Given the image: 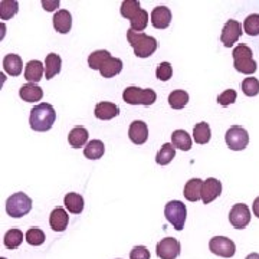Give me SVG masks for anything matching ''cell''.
Wrapping results in <instances>:
<instances>
[{
  "instance_id": "603a6c76",
  "label": "cell",
  "mask_w": 259,
  "mask_h": 259,
  "mask_svg": "<svg viewBox=\"0 0 259 259\" xmlns=\"http://www.w3.org/2000/svg\"><path fill=\"white\" fill-rule=\"evenodd\" d=\"M88 137H90V133L85 127H75L71 130L69 136H68V141H69V146L74 148H81L85 144H88Z\"/></svg>"
},
{
  "instance_id": "4dcf8cb0",
  "label": "cell",
  "mask_w": 259,
  "mask_h": 259,
  "mask_svg": "<svg viewBox=\"0 0 259 259\" xmlns=\"http://www.w3.org/2000/svg\"><path fill=\"white\" fill-rule=\"evenodd\" d=\"M176 156V148L173 144H170V143H166V144H163L161 148L158 150L157 156H156V163L160 164V166H167L173 158Z\"/></svg>"
},
{
  "instance_id": "cb8c5ba5",
  "label": "cell",
  "mask_w": 259,
  "mask_h": 259,
  "mask_svg": "<svg viewBox=\"0 0 259 259\" xmlns=\"http://www.w3.org/2000/svg\"><path fill=\"white\" fill-rule=\"evenodd\" d=\"M122 61H121L120 58H110V59H107L104 64L101 65V68H100V74L104 76V78H112V76H115V75H118L122 71Z\"/></svg>"
},
{
  "instance_id": "ac0fdd59",
  "label": "cell",
  "mask_w": 259,
  "mask_h": 259,
  "mask_svg": "<svg viewBox=\"0 0 259 259\" xmlns=\"http://www.w3.org/2000/svg\"><path fill=\"white\" fill-rule=\"evenodd\" d=\"M19 95L23 101L26 102H37L44 98V91L40 87H37L36 83H25L20 87Z\"/></svg>"
},
{
  "instance_id": "d6986e66",
  "label": "cell",
  "mask_w": 259,
  "mask_h": 259,
  "mask_svg": "<svg viewBox=\"0 0 259 259\" xmlns=\"http://www.w3.org/2000/svg\"><path fill=\"white\" fill-rule=\"evenodd\" d=\"M54 28L59 33H68L72 28V16L69 10H58L54 16Z\"/></svg>"
},
{
  "instance_id": "2e32d148",
  "label": "cell",
  "mask_w": 259,
  "mask_h": 259,
  "mask_svg": "<svg viewBox=\"0 0 259 259\" xmlns=\"http://www.w3.org/2000/svg\"><path fill=\"white\" fill-rule=\"evenodd\" d=\"M171 22V12L166 6H157L151 12V25L156 29H166Z\"/></svg>"
},
{
  "instance_id": "1f68e13d",
  "label": "cell",
  "mask_w": 259,
  "mask_h": 259,
  "mask_svg": "<svg viewBox=\"0 0 259 259\" xmlns=\"http://www.w3.org/2000/svg\"><path fill=\"white\" fill-rule=\"evenodd\" d=\"M189 102V94L183 90H176L168 95V105L173 110H182Z\"/></svg>"
},
{
  "instance_id": "3957f363",
  "label": "cell",
  "mask_w": 259,
  "mask_h": 259,
  "mask_svg": "<svg viewBox=\"0 0 259 259\" xmlns=\"http://www.w3.org/2000/svg\"><path fill=\"white\" fill-rule=\"evenodd\" d=\"M121 16L128 19L131 28L136 32H143L148 25V13L141 9L140 2L137 0H124L121 3Z\"/></svg>"
},
{
  "instance_id": "8d00e7d4",
  "label": "cell",
  "mask_w": 259,
  "mask_h": 259,
  "mask_svg": "<svg viewBox=\"0 0 259 259\" xmlns=\"http://www.w3.org/2000/svg\"><path fill=\"white\" fill-rule=\"evenodd\" d=\"M241 88L246 97H255L259 94V81L253 76L245 78L241 83Z\"/></svg>"
},
{
  "instance_id": "44dd1931",
  "label": "cell",
  "mask_w": 259,
  "mask_h": 259,
  "mask_svg": "<svg viewBox=\"0 0 259 259\" xmlns=\"http://www.w3.org/2000/svg\"><path fill=\"white\" fill-rule=\"evenodd\" d=\"M3 68H5V72L9 74L10 76H19L23 71V62H22V58L16 54H9V55L5 56L3 59Z\"/></svg>"
},
{
  "instance_id": "484cf974",
  "label": "cell",
  "mask_w": 259,
  "mask_h": 259,
  "mask_svg": "<svg viewBox=\"0 0 259 259\" xmlns=\"http://www.w3.org/2000/svg\"><path fill=\"white\" fill-rule=\"evenodd\" d=\"M104 153H105V146L101 140H93L83 148V156L90 160H98L104 156Z\"/></svg>"
},
{
  "instance_id": "7402d4cb",
  "label": "cell",
  "mask_w": 259,
  "mask_h": 259,
  "mask_svg": "<svg viewBox=\"0 0 259 259\" xmlns=\"http://www.w3.org/2000/svg\"><path fill=\"white\" fill-rule=\"evenodd\" d=\"M202 186L203 180L200 179H190L185 186L183 194L189 202H197L199 199H202Z\"/></svg>"
},
{
  "instance_id": "ffe728a7",
  "label": "cell",
  "mask_w": 259,
  "mask_h": 259,
  "mask_svg": "<svg viewBox=\"0 0 259 259\" xmlns=\"http://www.w3.org/2000/svg\"><path fill=\"white\" fill-rule=\"evenodd\" d=\"M45 72V64H42L40 61H29L25 66V78L30 83H37Z\"/></svg>"
},
{
  "instance_id": "7a4b0ae2",
  "label": "cell",
  "mask_w": 259,
  "mask_h": 259,
  "mask_svg": "<svg viewBox=\"0 0 259 259\" xmlns=\"http://www.w3.org/2000/svg\"><path fill=\"white\" fill-rule=\"evenodd\" d=\"M127 40L134 49V54L137 58H148L157 51L158 44L157 39L153 36H148L144 32H136L133 29L127 30Z\"/></svg>"
},
{
  "instance_id": "5b68a950",
  "label": "cell",
  "mask_w": 259,
  "mask_h": 259,
  "mask_svg": "<svg viewBox=\"0 0 259 259\" xmlns=\"http://www.w3.org/2000/svg\"><path fill=\"white\" fill-rule=\"evenodd\" d=\"M122 100L130 105H144L150 107L157 100V94L151 88H139V87H127L122 93Z\"/></svg>"
},
{
  "instance_id": "7c38bea8",
  "label": "cell",
  "mask_w": 259,
  "mask_h": 259,
  "mask_svg": "<svg viewBox=\"0 0 259 259\" xmlns=\"http://www.w3.org/2000/svg\"><path fill=\"white\" fill-rule=\"evenodd\" d=\"M157 256L160 259H176L180 255V242L175 238H164L157 243Z\"/></svg>"
},
{
  "instance_id": "5bb4252c",
  "label": "cell",
  "mask_w": 259,
  "mask_h": 259,
  "mask_svg": "<svg viewBox=\"0 0 259 259\" xmlns=\"http://www.w3.org/2000/svg\"><path fill=\"white\" fill-rule=\"evenodd\" d=\"M128 137L130 140H131L134 144H137V146L144 144L148 139L147 124H146L144 121H140V120L133 121V122L130 124Z\"/></svg>"
},
{
  "instance_id": "f1b7e54d",
  "label": "cell",
  "mask_w": 259,
  "mask_h": 259,
  "mask_svg": "<svg viewBox=\"0 0 259 259\" xmlns=\"http://www.w3.org/2000/svg\"><path fill=\"white\" fill-rule=\"evenodd\" d=\"M210 137H212V131H210V127L207 122L202 121L194 125L193 140L197 144H207L210 141Z\"/></svg>"
},
{
  "instance_id": "60d3db41",
  "label": "cell",
  "mask_w": 259,
  "mask_h": 259,
  "mask_svg": "<svg viewBox=\"0 0 259 259\" xmlns=\"http://www.w3.org/2000/svg\"><path fill=\"white\" fill-rule=\"evenodd\" d=\"M59 3H61L59 0H54V2H49V0L45 2V0H44V2H42V6H44V9L48 10V12H52V10H55L56 8L59 6Z\"/></svg>"
},
{
  "instance_id": "d6a6232c",
  "label": "cell",
  "mask_w": 259,
  "mask_h": 259,
  "mask_svg": "<svg viewBox=\"0 0 259 259\" xmlns=\"http://www.w3.org/2000/svg\"><path fill=\"white\" fill-rule=\"evenodd\" d=\"M19 10V3L16 0H3L0 2V18L2 20H9Z\"/></svg>"
},
{
  "instance_id": "30bf717a",
  "label": "cell",
  "mask_w": 259,
  "mask_h": 259,
  "mask_svg": "<svg viewBox=\"0 0 259 259\" xmlns=\"http://www.w3.org/2000/svg\"><path fill=\"white\" fill-rule=\"evenodd\" d=\"M229 222L235 229H245L250 222V210L245 203H236L229 212Z\"/></svg>"
},
{
  "instance_id": "e0dca14e",
  "label": "cell",
  "mask_w": 259,
  "mask_h": 259,
  "mask_svg": "<svg viewBox=\"0 0 259 259\" xmlns=\"http://www.w3.org/2000/svg\"><path fill=\"white\" fill-rule=\"evenodd\" d=\"M69 216L64 207H55L49 216V225L55 232H64L68 228Z\"/></svg>"
},
{
  "instance_id": "9a60e30c",
  "label": "cell",
  "mask_w": 259,
  "mask_h": 259,
  "mask_svg": "<svg viewBox=\"0 0 259 259\" xmlns=\"http://www.w3.org/2000/svg\"><path fill=\"white\" fill-rule=\"evenodd\" d=\"M94 114H95V117H97L98 120H112V118H115V117L120 114V107H118L117 104H114V102H98V104L95 105V111H94Z\"/></svg>"
},
{
  "instance_id": "e575fe53",
  "label": "cell",
  "mask_w": 259,
  "mask_h": 259,
  "mask_svg": "<svg viewBox=\"0 0 259 259\" xmlns=\"http://www.w3.org/2000/svg\"><path fill=\"white\" fill-rule=\"evenodd\" d=\"M243 30L249 36H258L259 35V15L253 13L243 20Z\"/></svg>"
},
{
  "instance_id": "4316f807",
  "label": "cell",
  "mask_w": 259,
  "mask_h": 259,
  "mask_svg": "<svg viewBox=\"0 0 259 259\" xmlns=\"http://www.w3.org/2000/svg\"><path fill=\"white\" fill-rule=\"evenodd\" d=\"M64 204L69 213L79 214L83 210V197L78 193H68L64 197Z\"/></svg>"
},
{
  "instance_id": "8992f818",
  "label": "cell",
  "mask_w": 259,
  "mask_h": 259,
  "mask_svg": "<svg viewBox=\"0 0 259 259\" xmlns=\"http://www.w3.org/2000/svg\"><path fill=\"white\" fill-rule=\"evenodd\" d=\"M32 210V199L23 192L13 193L6 200V212L12 218H22Z\"/></svg>"
},
{
  "instance_id": "8fae6325",
  "label": "cell",
  "mask_w": 259,
  "mask_h": 259,
  "mask_svg": "<svg viewBox=\"0 0 259 259\" xmlns=\"http://www.w3.org/2000/svg\"><path fill=\"white\" fill-rule=\"evenodd\" d=\"M242 25L238 20H228L225 23V26L222 29V33H221V42L226 48L233 47L235 42H238V39L242 36Z\"/></svg>"
},
{
  "instance_id": "9c48e42d",
  "label": "cell",
  "mask_w": 259,
  "mask_h": 259,
  "mask_svg": "<svg viewBox=\"0 0 259 259\" xmlns=\"http://www.w3.org/2000/svg\"><path fill=\"white\" fill-rule=\"evenodd\" d=\"M209 249L218 256L232 258L236 252V245H235V242L226 236H214L209 242Z\"/></svg>"
},
{
  "instance_id": "7bdbcfd3",
  "label": "cell",
  "mask_w": 259,
  "mask_h": 259,
  "mask_svg": "<svg viewBox=\"0 0 259 259\" xmlns=\"http://www.w3.org/2000/svg\"><path fill=\"white\" fill-rule=\"evenodd\" d=\"M246 259H259V253H249Z\"/></svg>"
},
{
  "instance_id": "83f0119b",
  "label": "cell",
  "mask_w": 259,
  "mask_h": 259,
  "mask_svg": "<svg viewBox=\"0 0 259 259\" xmlns=\"http://www.w3.org/2000/svg\"><path fill=\"white\" fill-rule=\"evenodd\" d=\"M171 144L175 148H180L183 151H189L192 148V139L185 130H176L171 134Z\"/></svg>"
},
{
  "instance_id": "f546056e",
  "label": "cell",
  "mask_w": 259,
  "mask_h": 259,
  "mask_svg": "<svg viewBox=\"0 0 259 259\" xmlns=\"http://www.w3.org/2000/svg\"><path fill=\"white\" fill-rule=\"evenodd\" d=\"M3 242L8 249H18L23 242V232L18 228H12L10 231L6 232Z\"/></svg>"
},
{
  "instance_id": "6da1fadb",
  "label": "cell",
  "mask_w": 259,
  "mask_h": 259,
  "mask_svg": "<svg viewBox=\"0 0 259 259\" xmlns=\"http://www.w3.org/2000/svg\"><path fill=\"white\" fill-rule=\"evenodd\" d=\"M56 121V111L55 108L47 104H37L32 110H30V117H29V124L30 128L37 133H45L54 127Z\"/></svg>"
},
{
  "instance_id": "ee69618b",
  "label": "cell",
  "mask_w": 259,
  "mask_h": 259,
  "mask_svg": "<svg viewBox=\"0 0 259 259\" xmlns=\"http://www.w3.org/2000/svg\"><path fill=\"white\" fill-rule=\"evenodd\" d=\"M2 259H6V258H2Z\"/></svg>"
},
{
  "instance_id": "ba28073f",
  "label": "cell",
  "mask_w": 259,
  "mask_h": 259,
  "mask_svg": "<svg viewBox=\"0 0 259 259\" xmlns=\"http://www.w3.org/2000/svg\"><path fill=\"white\" fill-rule=\"evenodd\" d=\"M225 141H226L228 147L233 151H242L249 144V134L241 125H233L226 131Z\"/></svg>"
},
{
  "instance_id": "d590c367",
  "label": "cell",
  "mask_w": 259,
  "mask_h": 259,
  "mask_svg": "<svg viewBox=\"0 0 259 259\" xmlns=\"http://www.w3.org/2000/svg\"><path fill=\"white\" fill-rule=\"evenodd\" d=\"M25 238H26V242H28L29 245H32V246H40L45 242V239H47L44 231L39 229V228H30L26 232Z\"/></svg>"
},
{
  "instance_id": "277c9868",
  "label": "cell",
  "mask_w": 259,
  "mask_h": 259,
  "mask_svg": "<svg viewBox=\"0 0 259 259\" xmlns=\"http://www.w3.org/2000/svg\"><path fill=\"white\" fill-rule=\"evenodd\" d=\"M232 56H233V66L238 72L252 75L258 69V65L252 56V49L248 45H243V44L238 45L233 49Z\"/></svg>"
},
{
  "instance_id": "ab89813d",
  "label": "cell",
  "mask_w": 259,
  "mask_h": 259,
  "mask_svg": "<svg viewBox=\"0 0 259 259\" xmlns=\"http://www.w3.org/2000/svg\"><path fill=\"white\" fill-rule=\"evenodd\" d=\"M130 259H150V250L146 246H134L130 252Z\"/></svg>"
},
{
  "instance_id": "b9f144b4",
  "label": "cell",
  "mask_w": 259,
  "mask_h": 259,
  "mask_svg": "<svg viewBox=\"0 0 259 259\" xmlns=\"http://www.w3.org/2000/svg\"><path fill=\"white\" fill-rule=\"evenodd\" d=\"M252 210H253V214L259 218V196L253 200V204H252Z\"/></svg>"
},
{
  "instance_id": "52a82bcc",
  "label": "cell",
  "mask_w": 259,
  "mask_h": 259,
  "mask_svg": "<svg viewBox=\"0 0 259 259\" xmlns=\"http://www.w3.org/2000/svg\"><path fill=\"white\" fill-rule=\"evenodd\" d=\"M164 216L168 223L173 225L176 231H183L187 216V209L186 204L180 200H170L164 207Z\"/></svg>"
},
{
  "instance_id": "836d02e7",
  "label": "cell",
  "mask_w": 259,
  "mask_h": 259,
  "mask_svg": "<svg viewBox=\"0 0 259 259\" xmlns=\"http://www.w3.org/2000/svg\"><path fill=\"white\" fill-rule=\"evenodd\" d=\"M111 58V54L108 51H104V49H100V51H95L91 55L88 56V65L91 69H98L101 68V65Z\"/></svg>"
},
{
  "instance_id": "4fadbf2b",
  "label": "cell",
  "mask_w": 259,
  "mask_h": 259,
  "mask_svg": "<svg viewBox=\"0 0 259 259\" xmlns=\"http://www.w3.org/2000/svg\"><path fill=\"white\" fill-rule=\"evenodd\" d=\"M222 193V183L214 179L209 177L207 180H204L202 186V202L204 204L212 203L213 200H216Z\"/></svg>"
},
{
  "instance_id": "74e56055",
  "label": "cell",
  "mask_w": 259,
  "mask_h": 259,
  "mask_svg": "<svg viewBox=\"0 0 259 259\" xmlns=\"http://www.w3.org/2000/svg\"><path fill=\"white\" fill-rule=\"evenodd\" d=\"M171 75H173V66H171L170 62H161V64L157 66V69H156V76H157V79L163 81V82L168 81V79L171 78Z\"/></svg>"
},
{
  "instance_id": "f35d334b",
  "label": "cell",
  "mask_w": 259,
  "mask_h": 259,
  "mask_svg": "<svg viewBox=\"0 0 259 259\" xmlns=\"http://www.w3.org/2000/svg\"><path fill=\"white\" fill-rule=\"evenodd\" d=\"M236 97H238V94H236L235 90H226L225 93H222L218 97V104L222 105V107H228V105H231V104L236 101Z\"/></svg>"
},
{
  "instance_id": "d4e9b609",
  "label": "cell",
  "mask_w": 259,
  "mask_h": 259,
  "mask_svg": "<svg viewBox=\"0 0 259 259\" xmlns=\"http://www.w3.org/2000/svg\"><path fill=\"white\" fill-rule=\"evenodd\" d=\"M61 66H62V59L61 56L56 54H49L45 59V76L47 79H52L55 75L61 72Z\"/></svg>"
}]
</instances>
